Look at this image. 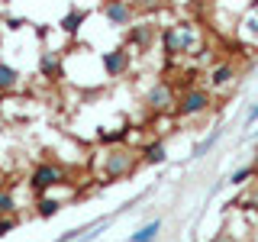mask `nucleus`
<instances>
[{"instance_id":"obj_24","label":"nucleus","mask_w":258,"mask_h":242,"mask_svg":"<svg viewBox=\"0 0 258 242\" xmlns=\"http://www.w3.org/2000/svg\"><path fill=\"white\" fill-rule=\"evenodd\" d=\"M26 26V20H20V16H10V20H7V29H23Z\"/></svg>"},{"instance_id":"obj_17","label":"nucleus","mask_w":258,"mask_h":242,"mask_svg":"<svg viewBox=\"0 0 258 242\" xmlns=\"http://www.w3.org/2000/svg\"><path fill=\"white\" fill-rule=\"evenodd\" d=\"M161 226H165V220H161V216H155V220L142 223L136 232H129L126 242H158V236H161Z\"/></svg>"},{"instance_id":"obj_23","label":"nucleus","mask_w":258,"mask_h":242,"mask_svg":"<svg viewBox=\"0 0 258 242\" xmlns=\"http://www.w3.org/2000/svg\"><path fill=\"white\" fill-rule=\"evenodd\" d=\"M13 226H16V216H4V213H0V239H4Z\"/></svg>"},{"instance_id":"obj_11","label":"nucleus","mask_w":258,"mask_h":242,"mask_svg":"<svg viewBox=\"0 0 258 242\" xmlns=\"http://www.w3.org/2000/svg\"><path fill=\"white\" fill-rule=\"evenodd\" d=\"M232 39H236L242 48H248V52H258V0L239 16L236 29H232Z\"/></svg>"},{"instance_id":"obj_10","label":"nucleus","mask_w":258,"mask_h":242,"mask_svg":"<svg viewBox=\"0 0 258 242\" xmlns=\"http://www.w3.org/2000/svg\"><path fill=\"white\" fill-rule=\"evenodd\" d=\"M236 81H239V68H236V62H229V58H223V62H213L210 65V71H207V91L210 94H229L232 87H236Z\"/></svg>"},{"instance_id":"obj_14","label":"nucleus","mask_w":258,"mask_h":242,"mask_svg":"<svg viewBox=\"0 0 258 242\" xmlns=\"http://www.w3.org/2000/svg\"><path fill=\"white\" fill-rule=\"evenodd\" d=\"M139 161L142 165H149V168H155V165H165L168 161V142L161 139H149V142H142V149H139Z\"/></svg>"},{"instance_id":"obj_3","label":"nucleus","mask_w":258,"mask_h":242,"mask_svg":"<svg viewBox=\"0 0 258 242\" xmlns=\"http://www.w3.org/2000/svg\"><path fill=\"white\" fill-rule=\"evenodd\" d=\"M174 103H177V91H174L171 81H165V78H155L142 94V107L149 110L152 116H171Z\"/></svg>"},{"instance_id":"obj_25","label":"nucleus","mask_w":258,"mask_h":242,"mask_svg":"<svg viewBox=\"0 0 258 242\" xmlns=\"http://www.w3.org/2000/svg\"><path fill=\"white\" fill-rule=\"evenodd\" d=\"M168 4H190V0H168Z\"/></svg>"},{"instance_id":"obj_9","label":"nucleus","mask_w":258,"mask_h":242,"mask_svg":"<svg viewBox=\"0 0 258 242\" xmlns=\"http://www.w3.org/2000/svg\"><path fill=\"white\" fill-rule=\"evenodd\" d=\"M100 68H103V75H107V81L126 78L129 71H133V52H129L126 45L103 48V52H100Z\"/></svg>"},{"instance_id":"obj_16","label":"nucleus","mask_w":258,"mask_h":242,"mask_svg":"<svg viewBox=\"0 0 258 242\" xmlns=\"http://www.w3.org/2000/svg\"><path fill=\"white\" fill-rule=\"evenodd\" d=\"M36 216L39 220H52L55 213H61V207H64V200L58 197L55 191H48V194H36Z\"/></svg>"},{"instance_id":"obj_21","label":"nucleus","mask_w":258,"mask_h":242,"mask_svg":"<svg viewBox=\"0 0 258 242\" xmlns=\"http://www.w3.org/2000/svg\"><path fill=\"white\" fill-rule=\"evenodd\" d=\"M242 126H245V136H248V133H252V129L258 126V97L252 100V107L245 110V116H242Z\"/></svg>"},{"instance_id":"obj_13","label":"nucleus","mask_w":258,"mask_h":242,"mask_svg":"<svg viewBox=\"0 0 258 242\" xmlns=\"http://www.w3.org/2000/svg\"><path fill=\"white\" fill-rule=\"evenodd\" d=\"M87 16H91V10H84V7H78V4H71L68 10H64V16L58 20V29H61L68 39H75L78 32H81V26L87 23Z\"/></svg>"},{"instance_id":"obj_18","label":"nucleus","mask_w":258,"mask_h":242,"mask_svg":"<svg viewBox=\"0 0 258 242\" xmlns=\"http://www.w3.org/2000/svg\"><path fill=\"white\" fill-rule=\"evenodd\" d=\"M223 139V129H213V133H207L204 139H197V145H194V152H190V158H207L210 152L216 149V142Z\"/></svg>"},{"instance_id":"obj_12","label":"nucleus","mask_w":258,"mask_h":242,"mask_svg":"<svg viewBox=\"0 0 258 242\" xmlns=\"http://www.w3.org/2000/svg\"><path fill=\"white\" fill-rule=\"evenodd\" d=\"M36 71H39V78L52 81V84L61 81L64 78V52H61V48H39Z\"/></svg>"},{"instance_id":"obj_15","label":"nucleus","mask_w":258,"mask_h":242,"mask_svg":"<svg viewBox=\"0 0 258 242\" xmlns=\"http://www.w3.org/2000/svg\"><path fill=\"white\" fill-rule=\"evenodd\" d=\"M23 87V71L10 62H0V97L16 94Z\"/></svg>"},{"instance_id":"obj_7","label":"nucleus","mask_w":258,"mask_h":242,"mask_svg":"<svg viewBox=\"0 0 258 242\" xmlns=\"http://www.w3.org/2000/svg\"><path fill=\"white\" fill-rule=\"evenodd\" d=\"M158 36H161V26H158L155 20H136L133 26L126 29V42H123V45H126L133 55H136V52H149V48L158 42Z\"/></svg>"},{"instance_id":"obj_20","label":"nucleus","mask_w":258,"mask_h":242,"mask_svg":"<svg viewBox=\"0 0 258 242\" xmlns=\"http://www.w3.org/2000/svg\"><path fill=\"white\" fill-rule=\"evenodd\" d=\"M0 213L4 216H16L20 213V197H16V191L13 188H0Z\"/></svg>"},{"instance_id":"obj_1","label":"nucleus","mask_w":258,"mask_h":242,"mask_svg":"<svg viewBox=\"0 0 258 242\" xmlns=\"http://www.w3.org/2000/svg\"><path fill=\"white\" fill-rule=\"evenodd\" d=\"M161 52L168 58H197L200 52L207 48V32H204V23L197 20H177L171 26H161Z\"/></svg>"},{"instance_id":"obj_19","label":"nucleus","mask_w":258,"mask_h":242,"mask_svg":"<svg viewBox=\"0 0 258 242\" xmlns=\"http://www.w3.org/2000/svg\"><path fill=\"white\" fill-rule=\"evenodd\" d=\"M258 177V165L252 161V165H242V168H236L229 177H226V184H232V188H245L248 181H255Z\"/></svg>"},{"instance_id":"obj_4","label":"nucleus","mask_w":258,"mask_h":242,"mask_svg":"<svg viewBox=\"0 0 258 242\" xmlns=\"http://www.w3.org/2000/svg\"><path fill=\"white\" fill-rule=\"evenodd\" d=\"M213 110V94L207 91V87H197V84H190L184 94H177V103H174V116L177 119H200V116H207V113Z\"/></svg>"},{"instance_id":"obj_5","label":"nucleus","mask_w":258,"mask_h":242,"mask_svg":"<svg viewBox=\"0 0 258 242\" xmlns=\"http://www.w3.org/2000/svg\"><path fill=\"white\" fill-rule=\"evenodd\" d=\"M142 161H139V152H133L129 145L119 142L116 149H110V152H103V177H110V181H123V177H133V171L139 168Z\"/></svg>"},{"instance_id":"obj_2","label":"nucleus","mask_w":258,"mask_h":242,"mask_svg":"<svg viewBox=\"0 0 258 242\" xmlns=\"http://www.w3.org/2000/svg\"><path fill=\"white\" fill-rule=\"evenodd\" d=\"M61 184H68V168H64L61 161H52V158L36 161L29 177H26V188L32 194H48V191L61 188Z\"/></svg>"},{"instance_id":"obj_26","label":"nucleus","mask_w":258,"mask_h":242,"mask_svg":"<svg viewBox=\"0 0 258 242\" xmlns=\"http://www.w3.org/2000/svg\"><path fill=\"white\" fill-rule=\"evenodd\" d=\"M0 126H4V103H0Z\"/></svg>"},{"instance_id":"obj_6","label":"nucleus","mask_w":258,"mask_h":242,"mask_svg":"<svg viewBox=\"0 0 258 242\" xmlns=\"http://www.w3.org/2000/svg\"><path fill=\"white\" fill-rule=\"evenodd\" d=\"M252 4H255V0H210V23H213V29L232 36L239 16L245 13Z\"/></svg>"},{"instance_id":"obj_22","label":"nucleus","mask_w":258,"mask_h":242,"mask_svg":"<svg viewBox=\"0 0 258 242\" xmlns=\"http://www.w3.org/2000/svg\"><path fill=\"white\" fill-rule=\"evenodd\" d=\"M242 204L258 210V181H248V191H245V197H242Z\"/></svg>"},{"instance_id":"obj_8","label":"nucleus","mask_w":258,"mask_h":242,"mask_svg":"<svg viewBox=\"0 0 258 242\" xmlns=\"http://www.w3.org/2000/svg\"><path fill=\"white\" fill-rule=\"evenodd\" d=\"M100 16L107 20V26L126 32L136 20H139V7H136L133 0H103V4H100Z\"/></svg>"}]
</instances>
